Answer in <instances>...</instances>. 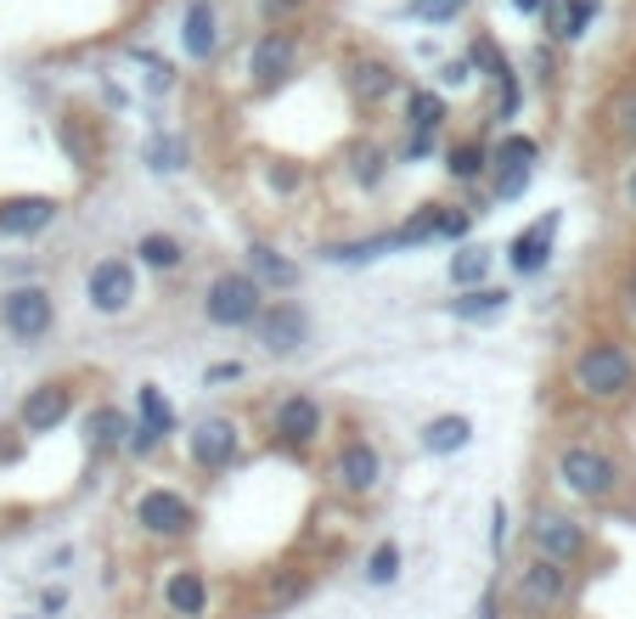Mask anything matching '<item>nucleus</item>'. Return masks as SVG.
<instances>
[{"instance_id":"obj_1","label":"nucleus","mask_w":636,"mask_h":619,"mask_svg":"<svg viewBox=\"0 0 636 619\" xmlns=\"http://www.w3.org/2000/svg\"><path fill=\"white\" fill-rule=\"evenodd\" d=\"M569 384L585 395V400H597V406H614L636 389V355L614 339H597V344H585L569 366Z\"/></svg>"},{"instance_id":"obj_2","label":"nucleus","mask_w":636,"mask_h":619,"mask_svg":"<svg viewBox=\"0 0 636 619\" xmlns=\"http://www.w3.org/2000/svg\"><path fill=\"white\" fill-rule=\"evenodd\" d=\"M558 485L569 496H580V501L603 507V501H614L625 490V467L603 445H563L558 451Z\"/></svg>"},{"instance_id":"obj_3","label":"nucleus","mask_w":636,"mask_h":619,"mask_svg":"<svg viewBox=\"0 0 636 619\" xmlns=\"http://www.w3.org/2000/svg\"><path fill=\"white\" fill-rule=\"evenodd\" d=\"M209 321L215 327H249V321H260V310H265V299H260V281L254 276H242V270H226V276H215L209 281Z\"/></svg>"},{"instance_id":"obj_4","label":"nucleus","mask_w":636,"mask_h":619,"mask_svg":"<svg viewBox=\"0 0 636 619\" xmlns=\"http://www.w3.org/2000/svg\"><path fill=\"white\" fill-rule=\"evenodd\" d=\"M529 546H535V557H547V563H580L585 552H592V535L580 530L574 518H563V512H535V523H529Z\"/></svg>"},{"instance_id":"obj_5","label":"nucleus","mask_w":636,"mask_h":619,"mask_svg":"<svg viewBox=\"0 0 636 619\" xmlns=\"http://www.w3.org/2000/svg\"><path fill=\"white\" fill-rule=\"evenodd\" d=\"M569 592H574L569 568L535 557V563L524 568V581H518V608H524L529 619H541V614H558V608L569 603Z\"/></svg>"},{"instance_id":"obj_6","label":"nucleus","mask_w":636,"mask_h":619,"mask_svg":"<svg viewBox=\"0 0 636 619\" xmlns=\"http://www.w3.org/2000/svg\"><path fill=\"white\" fill-rule=\"evenodd\" d=\"M0 321H7V332L18 344H40L45 332H52V321H57L52 294L45 288H12L7 299H0Z\"/></svg>"},{"instance_id":"obj_7","label":"nucleus","mask_w":636,"mask_h":619,"mask_svg":"<svg viewBox=\"0 0 636 619\" xmlns=\"http://www.w3.org/2000/svg\"><path fill=\"white\" fill-rule=\"evenodd\" d=\"M135 523L146 535L175 541V535H186L191 523H198V507H191L186 496H175V490H141L135 496Z\"/></svg>"},{"instance_id":"obj_8","label":"nucleus","mask_w":636,"mask_h":619,"mask_svg":"<svg viewBox=\"0 0 636 619\" xmlns=\"http://www.w3.org/2000/svg\"><path fill=\"white\" fill-rule=\"evenodd\" d=\"M260 344L271 355H299L310 344V316L299 305H271L260 310Z\"/></svg>"},{"instance_id":"obj_9","label":"nucleus","mask_w":636,"mask_h":619,"mask_svg":"<svg viewBox=\"0 0 636 619\" xmlns=\"http://www.w3.org/2000/svg\"><path fill=\"white\" fill-rule=\"evenodd\" d=\"M85 294H90V305L102 310V316H119V310H130V299H135V270H130L124 259H102V265L85 276Z\"/></svg>"},{"instance_id":"obj_10","label":"nucleus","mask_w":636,"mask_h":619,"mask_svg":"<svg viewBox=\"0 0 636 619\" xmlns=\"http://www.w3.org/2000/svg\"><path fill=\"white\" fill-rule=\"evenodd\" d=\"M271 428H276V440H282L287 451H305V445L321 434V406H316L310 395H287V400H276Z\"/></svg>"},{"instance_id":"obj_11","label":"nucleus","mask_w":636,"mask_h":619,"mask_svg":"<svg viewBox=\"0 0 636 619\" xmlns=\"http://www.w3.org/2000/svg\"><path fill=\"white\" fill-rule=\"evenodd\" d=\"M332 473H338V490H344V496H372L377 479H383V462H377V451L366 440H350L344 451H338Z\"/></svg>"},{"instance_id":"obj_12","label":"nucleus","mask_w":636,"mask_h":619,"mask_svg":"<svg viewBox=\"0 0 636 619\" xmlns=\"http://www.w3.org/2000/svg\"><path fill=\"white\" fill-rule=\"evenodd\" d=\"M552 236H558V214H541L529 231H518V236H513V248H507L513 270H518V276H535V270H541L547 254H552Z\"/></svg>"},{"instance_id":"obj_13","label":"nucleus","mask_w":636,"mask_h":619,"mask_svg":"<svg viewBox=\"0 0 636 619\" xmlns=\"http://www.w3.org/2000/svg\"><path fill=\"white\" fill-rule=\"evenodd\" d=\"M164 434H175V417L158 389H141V422L130 428V451H158Z\"/></svg>"},{"instance_id":"obj_14","label":"nucleus","mask_w":636,"mask_h":619,"mask_svg":"<svg viewBox=\"0 0 636 619\" xmlns=\"http://www.w3.org/2000/svg\"><path fill=\"white\" fill-rule=\"evenodd\" d=\"M231 456H237V428L226 417L198 422V434H191V462L198 467H226Z\"/></svg>"},{"instance_id":"obj_15","label":"nucleus","mask_w":636,"mask_h":619,"mask_svg":"<svg viewBox=\"0 0 636 619\" xmlns=\"http://www.w3.org/2000/svg\"><path fill=\"white\" fill-rule=\"evenodd\" d=\"M68 389L63 384H40L29 400H23V428H29V434H52V428L68 417Z\"/></svg>"},{"instance_id":"obj_16","label":"nucleus","mask_w":636,"mask_h":619,"mask_svg":"<svg viewBox=\"0 0 636 619\" xmlns=\"http://www.w3.org/2000/svg\"><path fill=\"white\" fill-rule=\"evenodd\" d=\"M287 68H293V34H265L254 45V85L271 90V85L287 79Z\"/></svg>"},{"instance_id":"obj_17","label":"nucleus","mask_w":636,"mask_h":619,"mask_svg":"<svg viewBox=\"0 0 636 619\" xmlns=\"http://www.w3.org/2000/svg\"><path fill=\"white\" fill-rule=\"evenodd\" d=\"M52 220H57V203H52V198H18V203L0 209V231H7V236H34V231H45Z\"/></svg>"},{"instance_id":"obj_18","label":"nucleus","mask_w":636,"mask_h":619,"mask_svg":"<svg viewBox=\"0 0 636 619\" xmlns=\"http://www.w3.org/2000/svg\"><path fill=\"white\" fill-rule=\"evenodd\" d=\"M215 7L209 0H191L186 7V29H180V45H186V57L191 63H204V57H215Z\"/></svg>"},{"instance_id":"obj_19","label":"nucleus","mask_w":636,"mask_h":619,"mask_svg":"<svg viewBox=\"0 0 636 619\" xmlns=\"http://www.w3.org/2000/svg\"><path fill=\"white\" fill-rule=\"evenodd\" d=\"M592 12H597V0H547L541 7V18H547V29L558 40H580L585 23H592Z\"/></svg>"},{"instance_id":"obj_20","label":"nucleus","mask_w":636,"mask_h":619,"mask_svg":"<svg viewBox=\"0 0 636 619\" xmlns=\"http://www.w3.org/2000/svg\"><path fill=\"white\" fill-rule=\"evenodd\" d=\"M85 440H90V451H119V445H130V417H124V411H113V406L90 411Z\"/></svg>"},{"instance_id":"obj_21","label":"nucleus","mask_w":636,"mask_h":619,"mask_svg":"<svg viewBox=\"0 0 636 619\" xmlns=\"http://www.w3.org/2000/svg\"><path fill=\"white\" fill-rule=\"evenodd\" d=\"M164 603H169L175 614H186V619H204L209 592H204V581L191 575V568H180V575H169V586H164Z\"/></svg>"},{"instance_id":"obj_22","label":"nucleus","mask_w":636,"mask_h":619,"mask_svg":"<svg viewBox=\"0 0 636 619\" xmlns=\"http://www.w3.org/2000/svg\"><path fill=\"white\" fill-rule=\"evenodd\" d=\"M468 417H434L428 422V434H423V451H434V456H451V451H462L468 445Z\"/></svg>"},{"instance_id":"obj_23","label":"nucleus","mask_w":636,"mask_h":619,"mask_svg":"<svg viewBox=\"0 0 636 619\" xmlns=\"http://www.w3.org/2000/svg\"><path fill=\"white\" fill-rule=\"evenodd\" d=\"M406 124H412V135H434L439 124H446V102H439L434 90H412V102H406Z\"/></svg>"},{"instance_id":"obj_24","label":"nucleus","mask_w":636,"mask_h":619,"mask_svg":"<svg viewBox=\"0 0 636 619\" xmlns=\"http://www.w3.org/2000/svg\"><path fill=\"white\" fill-rule=\"evenodd\" d=\"M451 310H457V321H491V316L507 310V294H502V288H473V294L457 299Z\"/></svg>"},{"instance_id":"obj_25","label":"nucleus","mask_w":636,"mask_h":619,"mask_svg":"<svg viewBox=\"0 0 636 619\" xmlns=\"http://www.w3.org/2000/svg\"><path fill=\"white\" fill-rule=\"evenodd\" d=\"M135 254L153 265V270H175V265H180V243H175V236H158V231H153V236H141V248H135Z\"/></svg>"},{"instance_id":"obj_26","label":"nucleus","mask_w":636,"mask_h":619,"mask_svg":"<svg viewBox=\"0 0 636 619\" xmlns=\"http://www.w3.org/2000/svg\"><path fill=\"white\" fill-rule=\"evenodd\" d=\"M484 270H491V248H462V254L451 259V281H457V288H473Z\"/></svg>"},{"instance_id":"obj_27","label":"nucleus","mask_w":636,"mask_h":619,"mask_svg":"<svg viewBox=\"0 0 636 619\" xmlns=\"http://www.w3.org/2000/svg\"><path fill=\"white\" fill-rule=\"evenodd\" d=\"M254 270H260L265 281H276V288H293V281H299V265H287V259L271 254V248H254Z\"/></svg>"},{"instance_id":"obj_28","label":"nucleus","mask_w":636,"mask_h":619,"mask_svg":"<svg viewBox=\"0 0 636 619\" xmlns=\"http://www.w3.org/2000/svg\"><path fill=\"white\" fill-rule=\"evenodd\" d=\"M446 169H451L457 180H473V175L484 169V147H479V141H457L451 158H446Z\"/></svg>"},{"instance_id":"obj_29","label":"nucleus","mask_w":636,"mask_h":619,"mask_svg":"<svg viewBox=\"0 0 636 619\" xmlns=\"http://www.w3.org/2000/svg\"><path fill=\"white\" fill-rule=\"evenodd\" d=\"M395 575H401V546H395V541H383V546L372 552V581H377V586H388Z\"/></svg>"},{"instance_id":"obj_30","label":"nucleus","mask_w":636,"mask_h":619,"mask_svg":"<svg viewBox=\"0 0 636 619\" xmlns=\"http://www.w3.org/2000/svg\"><path fill=\"white\" fill-rule=\"evenodd\" d=\"M462 7H468V0H412V12H417L423 23H451Z\"/></svg>"},{"instance_id":"obj_31","label":"nucleus","mask_w":636,"mask_h":619,"mask_svg":"<svg viewBox=\"0 0 636 619\" xmlns=\"http://www.w3.org/2000/svg\"><path fill=\"white\" fill-rule=\"evenodd\" d=\"M355 85H361L366 102H377L383 90H388V68H383V63H361V68H355Z\"/></svg>"},{"instance_id":"obj_32","label":"nucleus","mask_w":636,"mask_h":619,"mask_svg":"<svg viewBox=\"0 0 636 619\" xmlns=\"http://www.w3.org/2000/svg\"><path fill=\"white\" fill-rule=\"evenodd\" d=\"M496 164L529 169V164H535V141H524V135H507V141H502V153H496Z\"/></svg>"},{"instance_id":"obj_33","label":"nucleus","mask_w":636,"mask_h":619,"mask_svg":"<svg viewBox=\"0 0 636 619\" xmlns=\"http://www.w3.org/2000/svg\"><path fill=\"white\" fill-rule=\"evenodd\" d=\"M468 214H457V209H439V236H468Z\"/></svg>"},{"instance_id":"obj_34","label":"nucleus","mask_w":636,"mask_h":619,"mask_svg":"<svg viewBox=\"0 0 636 619\" xmlns=\"http://www.w3.org/2000/svg\"><path fill=\"white\" fill-rule=\"evenodd\" d=\"M355 175H361V180H366V186H377V175H383V158H377V153H372V147H366V153H361V158H355Z\"/></svg>"},{"instance_id":"obj_35","label":"nucleus","mask_w":636,"mask_h":619,"mask_svg":"<svg viewBox=\"0 0 636 619\" xmlns=\"http://www.w3.org/2000/svg\"><path fill=\"white\" fill-rule=\"evenodd\" d=\"M619 130H625V135L636 141V90H630V97L619 102Z\"/></svg>"},{"instance_id":"obj_36","label":"nucleus","mask_w":636,"mask_h":619,"mask_svg":"<svg viewBox=\"0 0 636 619\" xmlns=\"http://www.w3.org/2000/svg\"><path fill=\"white\" fill-rule=\"evenodd\" d=\"M625 316L636 321V265H630V276H625Z\"/></svg>"},{"instance_id":"obj_37","label":"nucleus","mask_w":636,"mask_h":619,"mask_svg":"<svg viewBox=\"0 0 636 619\" xmlns=\"http://www.w3.org/2000/svg\"><path fill=\"white\" fill-rule=\"evenodd\" d=\"M265 12H271V18H287V12H299V0H265Z\"/></svg>"},{"instance_id":"obj_38","label":"nucleus","mask_w":636,"mask_h":619,"mask_svg":"<svg viewBox=\"0 0 636 619\" xmlns=\"http://www.w3.org/2000/svg\"><path fill=\"white\" fill-rule=\"evenodd\" d=\"M439 79H446V85H462V79H468V63H446V74H439Z\"/></svg>"},{"instance_id":"obj_39","label":"nucleus","mask_w":636,"mask_h":619,"mask_svg":"<svg viewBox=\"0 0 636 619\" xmlns=\"http://www.w3.org/2000/svg\"><path fill=\"white\" fill-rule=\"evenodd\" d=\"M226 377H242V366H237V361H231V366H215V372H209V384H226Z\"/></svg>"},{"instance_id":"obj_40","label":"nucleus","mask_w":636,"mask_h":619,"mask_svg":"<svg viewBox=\"0 0 636 619\" xmlns=\"http://www.w3.org/2000/svg\"><path fill=\"white\" fill-rule=\"evenodd\" d=\"M625 203H630V209H636V169H630V175H625Z\"/></svg>"},{"instance_id":"obj_41","label":"nucleus","mask_w":636,"mask_h":619,"mask_svg":"<svg viewBox=\"0 0 636 619\" xmlns=\"http://www.w3.org/2000/svg\"><path fill=\"white\" fill-rule=\"evenodd\" d=\"M513 7H518V12H541V7H547V0H513Z\"/></svg>"}]
</instances>
